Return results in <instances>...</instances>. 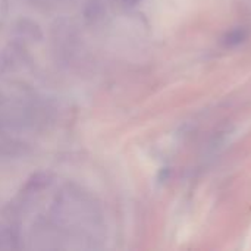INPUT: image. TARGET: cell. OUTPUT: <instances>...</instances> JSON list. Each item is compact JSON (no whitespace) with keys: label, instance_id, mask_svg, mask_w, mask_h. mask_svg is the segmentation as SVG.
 Instances as JSON below:
<instances>
[{"label":"cell","instance_id":"6da1fadb","mask_svg":"<svg viewBox=\"0 0 251 251\" xmlns=\"http://www.w3.org/2000/svg\"><path fill=\"white\" fill-rule=\"evenodd\" d=\"M226 38H228V43H229V44H235V43L243 41V40L246 38V34L243 32V29H235V31L229 32Z\"/></svg>","mask_w":251,"mask_h":251},{"label":"cell","instance_id":"7a4b0ae2","mask_svg":"<svg viewBox=\"0 0 251 251\" xmlns=\"http://www.w3.org/2000/svg\"><path fill=\"white\" fill-rule=\"evenodd\" d=\"M124 4H126V6H134V4H137L138 1H141V0H121Z\"/></svg>","mask_w":251,"mask_h":251}]
</instances>
